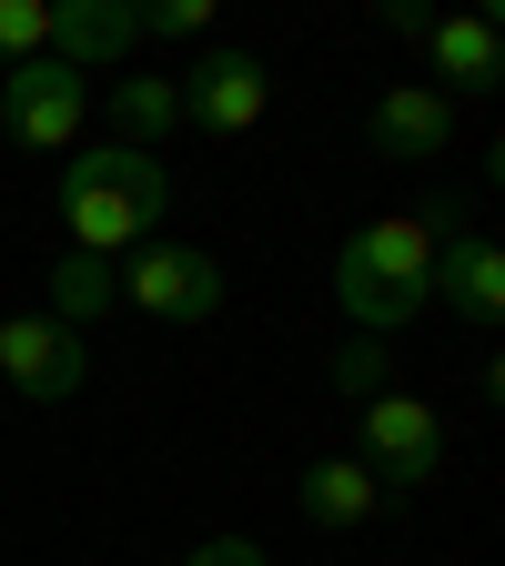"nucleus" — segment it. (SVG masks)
<instances>
[{
  "label": "nucleus",
  "instance_id": "obj_1",
  "mask_svg": "<svg viewBox=\"0 0 505 566\" xmlns=\"http://www.w3.org/2000/svg\"><path fill=\"white\" fill-rule=\"evenodd\" d=\"M51 212H61V253L122 263V243H152V223L172 212V172H162V153L92 142V153H61V172H51Z\"/></svg>",
  "mask_w": 505,
  "mask_h": 566
},
{
  "label": "nucleus",
  "instance_id": "obj_2",
  "mask_svg": "<svg viewBox=\"0 0 505 566\" xmlns=\"http://www.w3.org/2000/svg\"><path fill=\"white\" fill-rule=\"evenodd\" d=\"M435 253H445V202L365 223V233L334 253V304H344V324L375 334V344L394 324H414L424 304H435Z\"/></svg>",
  "mask_w": 505,
  "mask_h": 566
},
{
  "label": "nucleus",
  "instance_id": "obj_3",
  "mask_svg": "<svg viewBox=\"0 0 505 566\" xmlns=\"http://www.w3.org/2000/svg\"><path fill=\"white\" fill-rule=\"evenodd\" d=\"M92 102H102V82H82V71H71V61H51V51L0 71V132H11L21 153H41V163H61L71 142H82Z\"/></svg>",
  "mask_w": 505,
  "mask_h": 566
},
{
  "label": "nucleus",
  "instance_id": "obj_4",
  "mask_svg": "<svg viewBox=\"0 0 505 566\" xmlns=\"http://www.w3.org/2000/svg\"><path fill=\"white\" fill-rule=\"evenodd\" d=\"M112 283H122V304L152 314V324H212L223 314V263L202 243H141Z\"/></svg>",
  "mask_w": 505,
  "mask_h": 566
},
{
  "label": "nucleus",
  "instance_id": "obj_5",
  "mask_svg": "<svg viewBox=\"0 0 505 566\" xmlns=\"http://www.w3.org/2000/svg\"><path fill=\"white\" fill-rule=\"evenodd\" d=\"M354 415H365V475H375L385 495H414V485L445 475V415H435V405L375 395V405H354Z\"/></svg>",
  "mask_w": 505,
  "mask_h": 566
},
{
  "label": "nucleus",
  "instance_id": "obj_6",
  "mask_svg": "<svg viewBox=\"0 0 505 566\" xmlns=\"http://www.w3.org/2000/svg\"><path fill=\"white\" fill-rule=\"evenodd\" d=\"M0 375H11V395H31V405H71L92 385V354H82L71 324H51L31 304V314H0Z\"/></svg>",
  "mask_w": 505,
  "mask_h": 566
},
{
  "label": "nucleus",
  "instance_id": "obj_7",
  "mask_svg": "<svg viewBox=\"0 0 505 566\" xmlns=\"http://www.w3.org/2000/svg\"><path fill=\"white\" fill-rule=\"evenodd\" d=\"M172 102L192 132H253L273 112V71L263 51H202L192 71H172Z\"/></svg>",
  "mask_w": 505,
  "mask_h": 566
},
{
  "label": "nucleus",
  "instance_id": "obj_8",
  "mask_svg": "<svg viewBox=\"0 0 505 566\" xmlns=\"http://www.w3.org/2000/svg\"><path fill=\"white\" fill-rule=\"evenodd\" d=\"M131 51H141V11L131 0H51V61H71L92 82V71H131Z\"/></svg>",
  "mask_w": 505,
  "mask_h": 566
},
{
  "label": "nucleus",
  "instance_id": "obj_9",
  "mask_svg": "<svg viewBox=\"0 0 505 566\" xmlns=\"http://www.w3.org/2000/svg\"><path fill=\"white\" fill-rule=\"evenodd\" d=\"M375 142V163H445V142H455V102L445 92H424V82H394L365 122Z\"/></svg>",
  "mask_w": 505,
  "mask_h": 566
},
{
  "label": "nucleus",
  "instance_id": "obj_10",
  "mask_svg": "<svg viewBox=\"0 0 505 566\" xmlns=\"http://www.w3.org/2000/svg\"><path fill=\"white\" fill-rule=\"evenodd\" d=\"M424 61H435L445 102H485V92L505 82V31H495L485 11H455V21L424 31ZM435 82H424V92H435Z\"/></svg>",
  "mask_w": 505,
  "mask_h": 566
},
{
  "label": "nucleus",
  "instance_id": "obj_11",
  "mask_svg": "<svg viewBox=\"0 0 505 566\" xmlns=\"http://www.w3.org/2000/svg\"><path fill=\"white\" fill-rule=\"evenodd\" d=\"M294 506H304L314 526H365V516L394 506V495L365 475V455H314V465L294 475Z\"/></svg>",
  "mask_w": 505,
  "mask_h": 566
},
{
  "label": "nucleus",
  "instance_id": "obj_12",
  "mask_svg": "<svg viewBox=\"0 0 505 566\" xmlns=\"http://www.w3.org/2000/svg\"><path fill=\"white\" fill-rule=\"evenodd\" d=\"M435 294H445L465 324H495V314H505V253H495L485 233H455V243L435 253Z\"/></svg>",
  "mask_w": 505,
  "mask_h": 566
},
{
  "label": "nucleus",
  "instance_id": "obj_13",
  "mask_svg": "<svg viewBox=\"0 0 505 566\" xmlns=\"http://www.w3.org/2000/svg\"><path fill=\"white\" fill-rule=\"evenodd\" d=\"M102 102H112V142H131V153H162V132H182L172 71H122Z\"/></svg>",
  "mask_w": 505,
  "mask_h": 566
},
{
  "label": "nucleus",
  "instance_id": "obj_14",
  "mask_svg": "<svg viewBox=\"0 0 505 566\" xmlns=\"http://www.w3.org/2000/svg\"><path fill=\"white\" fill-rule=\"evenodd\" d=\"M112 304H122V283H112V263H92V253H61V263L41 273V314H51V324H71V334L102 324Z\"/></svg>",
  "mask_w": 505,
  "mask_h": 566
},
{
  "label": "nucleus",
  "instance_id": "obj_15",
  "mask_svg": "<svg viewBox=\"0 0 505 566\" xmlns=\"http://www.w3.org/2000/svg\"><path fill=\"white\" fill-rule=\"evenodd\" d=\"M334 385H344L354 405H375V395H394V365H385V344H375V334H354V344H334Z\"/></svg>",
  "mask_w": 505,
  "mask_h": 566
},
{
  "label": "nucleus",
  "instance_id": "obj_16",
  "mask_svg": "<svg viewBox=\"0 0 505 566\" xmlns=\"http://www.w3.org/2000/svg\"><path fill=\"white\" fill-rule=\"evenodd\" d=\"M51 51V0H0V71Z\"/></svg>",
  "mask_w": 505,
  "mask_h": 566
},
{
  "label": "nucleus",
  "instance_id": "obj_17",
  "mask_svg": "<svg viewBox=\"0 0 505 566\" xmlns=\"http://www.w3.org/2000/svg\"><path fill=\"white\" fill-rule=\"evenodd\" d=\"M152 31L162 41H202L212 31V0H152V11H141V41H152Z\"/></svg>",
  "mask_w": 505,
  "mask_h": 566
},
{
  "label": "nucleus",
  "instance_id": "obj_18",
  "mask_svg": "<svg viewBox=\"0 0 505 566\" xmlns=\"http://www.w3.org/2000/svg\"><path fill=\"white\" fill-rule=\"evenodd\" d=\"M182 566H273V556H263L253 536H202V546H192Z\"/></svg>",
  "mask_w": 505,
  "mask_h": 566
},
{
  "label": "nucleus",
  "instance_id": "obj_19",
  "mask_svg": "<svg viewBox=\"0 0 505 566\" xmlns=\"http://www.w3.org/2000/svg\"><path fill=\"white\" fill-rule=\"evenodd\" d=\"M385 31H404V41H424V31H435V11H424V0H385Z\"/></svg>",
  "mask_w": 505,
  "mask_h": 566
}]
</instances>
